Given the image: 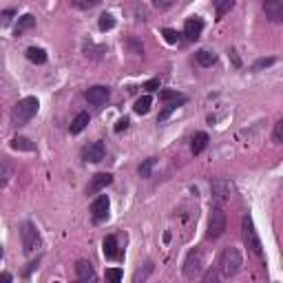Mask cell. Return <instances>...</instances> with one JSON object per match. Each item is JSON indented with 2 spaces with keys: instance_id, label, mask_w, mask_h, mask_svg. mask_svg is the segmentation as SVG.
<instances>
[{
  "instance_id": "obj_1",
  "label": "cell",
  "mask_w": 283,
  "mask_h": 283,
  "mask_svg": "<svg viewBox=\"0 0 283 283\" xmlns=\"http://www.w3.org/2000/svg\"><path fill=\"white\" fill-rule=\"evenodd\" d=\"M40 102L38 98H22L18 100V104L11 108V124L14 126H25L35 113H38Z\"/></svg>"
},
{
  "instance_id": "obj_2",
  "label": "cell",
  "mask_w": 283,
  "mask_h": 283,
  "mask_svg": "<svg viewBox=\"0 0 283 283\" xmlns=\"http://www.w3.org/2000/svg\"><path fill=\"white\" fill-rule=\"evenodd\" d=\"M241 237H244V244L252 255L261 257V239L257 234V228H255V221H252L250 215H244L241 217Z\"/></svg>"
},
{
  "instance_id": "obj_3",
  "label": "cell",
  "mask_w": 283,
  "mask_h": 283,
  "mask_svg": "<svg viewBox=\"0 0 283 283\" xmlns=\"http://www.w3.org/2000/svg\"><path fill=\"white\" fill-rule=\"evenodd\" d=\"M244 266V259L241 255H239L237 248H226L224 252H221V259H219V270L224 276H234L241 270Z\"/></svg>"
},
{
  "instance_id": "obj_4",
  "label": "cell",
  "mask_w": 283,
  "mask_h": 283,
  "mask_svg": "<svg viewBox=\"0 0 283 283\" xmlns=\"http://www.w3.org/2000/svg\"><path fill=\"white\" fill-rule=\"evenodd\" d=\"M20 237H22V248H25L27 255H33V252L40 248V244H42L38 228H35L31 221H25V224L20 226Z\"/></svg>"
},
{
  "instance_id": "obj_5",
  "label": "cell",
  "mask_w": 283,
  "mask_h": 283,
  "mask_svg": "<svg viewBox=\"0 0 283 283\" xmlns=\"http://www.w3.org/2000/svg\"><path fill=\"white\" fill-rule=\"evenodd\" d=\"M226 232V213L224 208L217 204L210 208V217H208V237L210 239H219Z\"/></svg>"
},
{
  "instance_id": "obj_6",
  "label": "cell",
  "mask_w": 283,
  "mask_h": 283,
  "mask_svg": "<svg viewBox=\"0 0 283 283\" xmlns=\"http://www.w3.org/2000/svg\"><path fill=\"white\" fill-rule=\"evenodd\" d=\"M204 270V252L199 248L190 250L184 261V276L186 279H197Z\"/></svg>"
},
{
  "instance_id": "obj_7",
  "label": "cell",
  "mask_w": 283,
  "mask_h": 283,
  "mask_svg": "<svg viewBox=\"0 0 283 283\" xmlns=\"http://www.w3.org/2000/svg\"><path fill=\"white\" fill-rule=\"evenodd\" d=\"M108 208H111V199H108L106 195H100L98 199L91 204V217L95 224H100V221H104L108 217Z\"/></svg>"
},
{
  "instance_id": "obj_8",
  "label": "cell",
  "mask_w": 283,
  "mask_h": 283,
  "mask_svg": "<svg viewBox=\"0 0 283 283\" xmlns=\"http://www.w3.org/2000/svg\"><path fill=\"white\" fill-rule=\"evenodd\" d=\"M104 144L102 142H91L89 146H84V150H82V157H84V161H91V164H98V161H102L104 159Z\"/></svg>"
},
{
  "instance_id": "obj_9",
  "label": "cell",
  "mask_w": 283,
  "mask_h": 283,
  "mask_svg": "<svg viewBox=\"0 0 283 283\" xmlns=\"http://www.w3.org/2000/svg\"><path fill=\"white\" fill-rule=\"evenodd\" d=\"M201 31H204V20H201V18L192 16V18H188V20H186V25H184V35H186V40H190V42L199 40Z\"/></svg>"
},
{
  "instance_id": "obj_10",
  "label": "cell",
  "mask_w": 283,
  "mask_h": 283,
  "mask_svg": "<svg viewBox=\"0 0 283 283\" xmlns=\"http://www.w3.org/2000/svg\"><path fill=\"white\" fill-rule=\"evenodd\" d=\"M210 192H213V199L217 204H224L228 197H230V184H228L226 179H215V182L210 184Z\"/></svg>"
},
{
  "instance_id": "obj_11",
  "label": "cell",
  "mask_w": 283,
  "mask_h": 283,
  "mask_svg": "<svg viewBox=\"0 0 283 283\" xmlns=\"http://www.w3.org/2000/svg\"><path fill=\"white\" fill-rule=\"evenodd\" d=\"M111 182H113V175H111V173H98V175H93L91 182H89V188H87L89 195H95V192L104 190Z\"/></svg>"
},
{
  "instance_id": "obj_12",
  "label": "cell",
  "mask_w": 283,
  "mask_h": 283,
  "mask_svg": "<svg viewBox=\"0 0 283 283\" xmlns=\"http://www.w3.org/2000/svg\"><path fill=\"white\" fill-rule=\"evenodd\" d=\"M263 11L272 22L283 20V3L281 0H263Z\"/></svg>"
},
{
  "instance_id": "obj_13",
  "label": "cell",
  "mask_w": 283,
  "mask_h": 283,
  "mask_svg": "<svg viewBox=\"0 0 283 283\" xmlns=\"http://www.w3.org/2000/svg\"><path fill=\"white\" fill-rule=\"evenodd\" d=\"M87 100H89V104H93V106L104 104V102L108 100V89L102 87V84H98V87H91L87 91Z\"/></svg>"
},
{
  "instance_id": "obj_14",
  "label": "cell",
  "mask_w": 283,
  "mask_h": 283,
  "mask_svg": "<svg viewBox=\"0 0 283 283\" xmlns=\"http://www.w3.org/2000/svg\"><path fill=\"white\" fill-rule=\"evenodd\" d=\"M75 274L80 281H89V279H95V270L89 261H84V259H80V261L75 263Z\"/></svg>"
},
{
  "instance_id": "obj_15",
  "label": "cell",
  "mask_w": 283,
  "mask_h": 283,
  "mask_svg": "<svg viewBox=\"0 0 283 283\" xmlns=\"http://www.w3.org/2000/svg\"><path fill=\"white\" fill-rule=\"evenodd\" d=\"M102 250H104V257H106V259H115V257H119L117 239L113 237V234H108V237L104 239V244H102Z\"/></svg>"
},
{
  "instance_id": "obj_16",
  "label": "cell",
  "mask_w": 283,
  "mask_h": 283,
  "mask_svg": "<svg viewBox=\"0 0 283 283\" xmlns=\"http://www.w3.org/2000/svg\"><path fill=\"white\" fill-rule=\"evenodd\" d=\"M206 146H208V135L206 133H195V137H192V144H190L192 155L204 153V148H206Z\"/></svg>"
},
{
  "instance_id": "obj_17",
  "label": "cell",
  "mask_w": 283,
  "mask_h": 283,
  "mask_svg": "<svg viewBox=\"0 0 283 283\" xmlns=\"http://www.w3.org/2000/svg\"><path fill=\"white\" fill-rule=\"evenodd\" d=\"M31 27H35V18L31 16V14H25L18 20V25H16V29H14V33L16 35H22L27 31V29H31Z\"/></svg>"
},
{
  "instance_id": "obj_18",
  "label": "cell",
  "mask_w": 283,
  "mask_h": 283,
  "mask_svg": "<svg viewBox=\"0 0 283 283\" xmlns=\"http://www.w3.org/2000/svg\"><path fill=\"white\" fill-rule=\"evenodd\" d=\"M11 148L14 150H25V153H33L35 146L31 140H27V137H14L11 140Z\"/></svg>"
},
{
  "instance_id": "obj_19",
  "label": "cell",
  "mask_w": 283,
  "mask_h": 283,
  "mask_svg": "<svg viewBox=\"0 0 283 283\" xmlns=\"http://www.w3.org/2000/svg\"><path fill=\"white\" fill-rule=\"evenodd\" d=\"M87 124H89V113H77L75 119L71 122V133H73V135L82 133V131L87 129Z\"/></svg>"
},
{
  "instance_id": "obj_20",
  "label": "cell",
  "mask_w": 283,
  "mask_h": 283,
  "mask_svg": "<svg viewBox=\"0 0 283 283\" xmlns=\"http://www.w3.org/2000/svg\"><path fill=\"white\" fill-rule=\"evenodd\" d=\"M213 7H215L217 18H224L234 7V0H213Z\"/></svg>"
},
{
  "instance_id": "obj_21",
  "label": "cell",
  "mask_w": 283,
  "mask_h": 283,
  "mask_svg": "<svg viewBox=\"0 0 283 283\" xmlns=\"http://www.w3.org/2000/svg\"><path fill=\"white\" fill-rule=\"evenodd\" d=\"M27 58L31 60L33 64H45L47 62V53H45V49H40V47H29Z\"/></svg>"
},
{
  "instance_id": "obj_22",
  "label": "cell",
  "mask_w": 283,
  "mask_h": 283,
  "mask_svg": "<svg viewBox=\"0 0 283 283\" xmlns=\"http://www.w3.org/2000/svg\"><path fill=\"white\" fill-rule=\"evenodd\" d=\"M195 58H197V62H199L201 67H213V64L217 62V56H215V53H210V51H206V49L197 51Z\"/></svg>"
},
{
  "instance_id": "obj_23",
  "label": "cell",
  "mask_w": 283,
  "mask_h": 283,
  "mask_svg": "<svg viewBox=\"0 0 283 283\" xmlns=\"http://www.w3.org/2000/svg\"><path fill=\"white\" fill-rule=\"evenodd\" d=\"M159 100L166 102V104H184V102H186L184 95H179L175 91H161L159 93Z\"/></svg>"
},
{
  "instance_id": "obj_24",
  "label": "cell",
  "mask_w": 283,
  "mask_h": 283,
  "mask_svg": "<svg viewBox=\"0 0 283 283\" xmlns=\"http://www.w3.org/2000/svg\"><path fill=\"white\" fill-rule=\"evenodd\" d=\"M150 104H153V98H150V95H144V98H140L135 102V113L137 115H146V113L150 111Z\"/></svg>"
},
{
  "instance_id": "obj_25",
  "label": "cell",
  "mask_w": 283,
  "mask_h": 283,
  "mask_svg": "<svg viewBox=\"0 0 283 283\" xmlns=\"http://www.w3.org/2000/svg\"><path fill=\"white\" fill-rule=\"evenodd\" d=\"M11 177H14V166L9 161H0V186H5Z\"/></svg>"
},
{
  "instance_id": "obj_26",
  "label": "cell",
  "mask_w": 283,
  "mask_h": 283,
  "mask_svg": "<svg viewBox=\"0 0 283 283\" xmlns=\"http://www.w3.org/2000/svg\"><path fill=\"white\" fill-rule=\"evenodd\" d=\"M113 27H115V18L111 14H102L100 16V31H111Z\"/></svg>"
},
{
  "instance_id": "obj_27",
  "label": "cell",
  "mask_w": 283,
  "mask_h": 283,
  "mask_svg": "<svg viewBox=\"0 0 283 283\" xmlns=\"http://www.w3.org/2000/svg\"><path fill=\"white\" fill-rule=\"evenodd\" d=\"M69 5H71V7H75V9L87 11V9L95 7V5H98V0H69Z\"/></svg>"
},
{
  "instance_id": "obj_28",
  "label": "cell",
  "mask_w": 283,
  "mask_h": 283,
  "mask_svg": "<svg viewBox=\"0 0 283 283\" xmlns=\"http://www.w3.org/2000/svg\"><path fill=\"white\" fill-rule=\"evenodd\" d=\"M153 166H155V159L153 157H148V159H144V164H140V168H137V173H140V177H150V171H153Z\"/></svg>"
},
{
  "instance_id": "obj_29",
  "label": "cell",
  "mask_w": 283,
  "mask_h": 283,
  "mask_svg": "<svg viewBox=\"0 0 283 283\" xmlns=\"http://www.w3.org/2000/svg\"><path fill=\"white\" fill-rule=\"evenodd\" d=\"M161 35H164V40L168 42V45H177L179 42V33L175 31V29H161Z\"/></svg>"
},
{
  "instance_id": "obj_30",
  "label": "cell",
  "mask_w": 283,
  "mask_h": 283,
  "mask_svg": "<svg viewBox=\"0 0 283 283\" xmlns=\"http://www.w3.org/2000/svg\"><path fill=\"white\" fill-rule=\"evenodd\" d=\"M122 270H119V268H108L106 270V279L108 281H113V283H119V281H122Z\"/></svg>"
},
{
  "instance_id": "obj_31",
  "label": "cell",
  "mask_w": 283,
  "mask_h": 283,
  "mask_svg": "<svg viewBox=\"0 0 283 283\" xmlns=\"http://www.w3.org/2000/svg\"><path fill=\"white\" fill-rule=\"evenodd\" d=\"M153 3V7L155 9H159V11H164V9H168L173 5V0H150Z\"/></svg>"
},
{
  "instance_id": "obj_32",
  "label": "cell",
  "mask_w": 283,
  "mask_h": 283,
  "mask_svg": "<svg viewBox=\"0 0 283 283\" xmlns=\"http://www.w3.org/2000/svg\"><path fill=\"white\" fill-rule=\"evenodd\" d=\"M281 140H283V122H276L274 124V142L281 144Z\"/></svg>"
},
{
  "instance_id": "obj_33",
  "label": "cell",
  "mask_w": 283,
  "mask_h": 283,
  "mask_svg": "<svg viewBox=\"0 0 283 283\" xmlns=\"http://www.w3.org/2000/svg\"><path fill=\"white\" fill-rule=\"evenodd\" d=\"M270 64H274V58H268V60H259V62L255 64V71H259V69H263V67H270Z\"/></svg>"
},
{
  "instance_id": "obj_34",
  "label": "cell",
  "mask_w": 283,
  "mask_h": 283,
  "mask_svg": "<svg viewBox=\"0 0 283 283\" xmlns=\"http://www.w3.org/2000/svg\"><path fill=\"white\" fill-rule=\"evenodd\" d=\"M129 117H122V119H119V122L115 124V131H117V133H122V131H126V129H129Z\"/></svg>"
},
{
  "instance_id": "obj_35",
  "label": "cell",
  "mask_w": 283,
  "mask_h": 283,
  "mask_svg": "<svg viewBox=\"0 0 283 283\" xmlns=\"http://www.w3.org/2000/svg\"><path fill=\"white\" fill-rule=\"evenodd\" d=\"M157 87H159V80H157V77H155V80H148L146 84H144V89H146V91H155Z\"/></svg>"
},
{
  "instance_id": "obj_36",
  "label": "cell",
  "mask_w": 283,
  "mask_h": 283,
  "mask_svg": "<svg viewBox=\"0 0 283 283\" xmlns=\"http://www.w3.org/2000/svg\"><path fill=\"white\" fill-rule=\"evenodd\" d=\"M11 279H14V276H11L9 272H3V274H0V283H9Z\"/></svg>"
},
{
  "instance_id": "obj_37",
  "label": "cell",
  "mask_w": 283,
  "mask_h": 283,
  "mask_svg": "<svg viewBox=\"0 0 283 283\" xmlns=\"http://www.w3.org/2000/svg\"><path fill=\"white\" fill-rule=\"evenodd\" d=\"M0 259H3V246H0Z\"/></svg>"
}]
</instances>
